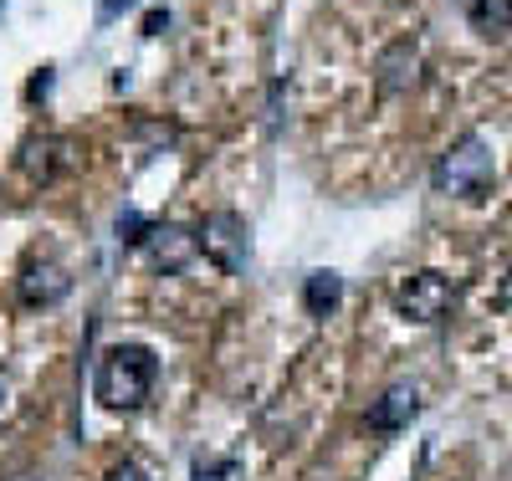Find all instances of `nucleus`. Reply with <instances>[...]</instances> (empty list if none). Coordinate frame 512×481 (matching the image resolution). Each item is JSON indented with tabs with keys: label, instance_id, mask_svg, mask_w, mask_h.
I'll list each match as a JSON object with an SVG mask.
<instances>
[{
	"label": "nucleus",
	"instance_id": "nucleus-19",
	"mask_svg": "<svg viewBox=\"0 0 512 481\" xmlns=\"http://www.w3.org/2000/svg\"><path fill=\"white\" fill-rule=\"evenodd\" d=\"M21 481H31V476H21Z\"/></svg>",
	"mask_w": 512,
	"mask_h": 481
},
{
	"label": "nucleus",
	"instance_id": "nucleus-7",
	"mask_svg": "<svg viewBox=\"0 0 512 481\" xmlns=\"http://www.w3.org/2000/svg\"><path fill=\"white\" fill-rule=\"evenodd\" d=\"M72 292V277L57 267V261H31V267L21 272V302L26 308H52V302H62Z\"/></svg>",
	"mask_w": 512,
	"mask_h": 481
},
{
	"label": "nucleus",
	"instance_id": "nucleus-18",
	"mask_svg": "<svg viewBox=\"0 0 512 481\" xmlns=\"http://www.w3.org/2000/svg\"><path fill=\"white\" fill-rule=\"evenodd\" d=\"M0 405H6V374H0Z\"/></svg>",
	"mask_w": 512,
	"mask_h": 481
},
{
	"label": "nucleus",
	"instance_id": "nucleus-8",
	"mask_svg": "<svg viewBox=\"0 0 512 481\" xmlns=\"http://www.w3.org/2000/svg\"><path fill=\"white\" fill-rule=\"evenodd\" d=\"M144 246H149V256H154L159 272H185L190 256L200 251V246H195V231H185V226H154V236H149Z\"/></svg>",
	"mask_w": 512,
	"mask_h": 481
},
{
	"label": "nucleus",
	"instance_id": "nucleus-17",
	"mask_svg": "<svg viewBox=\"0 0 512 481\" xmlns=\"http://www.w3.org/2000/svg\"><path fill=\"white\" fill-rule=\"evenodd\" d=\"M164 26H169V11H149L144 16V36H159Z\"/></svg>",
	"mask_w": 512,
	"mask_h": 481
},
{
	"label": "nucleus",
	"instance_id": "nucleus-9",
	"mask_svg": "<svg viewBox=\"0 0 512 481\" xmlns=\"http://www.w3.org/2000/svg\"><path fill=\"white\" fill-rule=\"evenodd\" d=\"M338 302H344V277H338V272L318 267V272L303 277V308H308L313 318H328Z\"/></svg>",
	"mask_w": 512,
	"mask_h": 481
},
{
	"label": "nucleus",
	"instance_id": "nucleus-12",
	"mask_svg": "<svg viewBox=\"0 0 512 481\" xmlns=\"http://www.w3.org/2000/svg\"><path fill=\"white\" fill-rule=\"evenodd\" d=\"M154 236V221H144L139 210H123L118 215V241H128V246H144Z\"/></svg>",
	"mask_w": 512,
	"mask_h": 481
},
{
	"label": "nucleus",
	"instance_id": "nucleus-2",
	"mask_svg": "<svg viewBox=\"0 0 512 481\" xmlns=\"http://www.w3.org/2000/svg\"><path fill=\"white\" fill-rule=\"evenodd\" d=\"M497 180V164H492V144L482 134H461L431 169V185L441 195H456V200H482Z\"/></svg>",
	"mask_w": 512,
	"mask_h": 481
},
{
	"label": "nucleus",
	"instance_id": "nucleus-5",
	"mask_svg": "<svg viewBox=\"0 0 512 481\" xmlns=\"http://www.w3.org/2000/svg\"><path fill=\"white\" fill-rule=\"evenodd\" d=\"M420 82V41L415 36H395L390 47L374 62V87L379 93H410Z\"/></svg>",
	"mask_w": 512,
	"mask_h": 481
},
{
	"label": "nucleus",
	"instance_id": "nucleus-15",
	"mask_svg": "<svg viewBox=\"0 0 512 481\" xmlns=\"http://www.w3.org/2000/svg\"><path fill=\"white\" fill-rule=\"evenodd\" d=\"M139 0H98V21H118L123 11H134Z\"/></svg>",
	"mask_w": 512,
	"mask_h": 481
},
{
	"label": "nucleus",
	"instance_id": "nucleus-14",
	"mask_svg": "<svg viewBox=\"0 0 512 481\" xmlns=\"http://www.w3.org/2000/svg\"><path fill=\"white\" fill-rule=\"evenodd\" d=\"M236 466L231 461H216V466H205V461H195V471H190V481H226Z\"/></svg>",
	"mask_w": 512,
	"mask_h": 481
},
{
	"label": "nucleus",
	"instance_id": "nucleus-10",
	"mask_svg": "<svg viewBox=\"0 0 512 481\" xmlns=\"http://www.w3.org/2000/svg\"><path fill=\"white\" fill-rule=\"evenodd\" d=\"M57 154H67L62 139H52V134H31V139L21 144V169L31 174V180H52L57 164H62Z\"/></svg>",
	"mask_w": 512,
	"mask_h": 481
},
{
	"label": "nucleus",
	"instance_id": "nucleus-1",
	"mask_svg": "<svg viewBox=\"0 0 512 481\" xmlns=\"http://www.w3.org/2000/svg\"><path fill=\"white\" fill-rule=\"evenodd\" d=\"M154 374H159V359L149 343H113L103 348V359L93 369V400L113 415H134L154 395Z\"/></svg>",
	"mask_w": 512,
	"mask_h": 481
},
{
	"label": "nucleus",
	"instance_id": "nucleus-3",
	"mask_svg": "<svg viewBox=\"0 0 512 481\" xmlns=\"http://www.w3.org/2000/svg\"><path fill=\"white\" fill-rule=\"evenodd\" d=\"M195 246H200V256L210 261V267L226 272V277L246 272V261H251V231H246V221L236 210H210L195 226Z\"/></svg>",
	"mask_w": 512,
	"mask_h": 481
},
{
	"label": "nucleus",
	"instance_id": "nucleus-6",
	"mask_svg": "<svg viewBox=\"0 0 512 481\" xmlns=\"http://www.w3.org/2000/svg\"><path fill=\"white\" fill-rule=\"evenodd\" d=\"M415 415H420V389H415L410 379L379 389V400H369V430H379V435L405 430Z\"/></svg>",
	"mask_w": 512,
	"mask_h": 481
},
{
	"label": "nucleus",
	"instance_id": "nucleus-16",
	"mask_svg": "<svg viewBox=\"0 0 512 481\" xmlns=\"http://www.w3.org/2000/svg\"><path fill=\"white\" fill-rule=\"evenodd\" d=\"M497 308H502V313H512V267H507V277L497 282Z\"/></svg>",
	"mask_w": 512,
	"mask_h": 481
},
{
	"label": "nucleus",
	"instance_id": "nucleus-11",
	"mask_svg": "<svg viewBox=\"0 0 512 481\" xmlns=\"http://www.w3.org/2000/svg\"><path fill=\"white\" fill-rule=\"evenodd\" d=\"M466 21H472L477 36L502 41L512 31V0H466Z\"/></svg>",
	"mask_w": 512,
	"mask_h": 481
},
{
	"label": "nucleus",
	"instance_id": "nucleus-4",
	"mask_svg": "<svg viewBox=\"0 0 512 481\" xmlns=\"http://www.w3.org/2000/svg\"><path fill=\"white\" fill-rule=\"evenodd\" d=\"M456 297H461V287H456L446 272H415V277H405L400 292H395V313H400L405 323L436 328V323H446V318L456 313Z\"/></svg>",
	"mask_w": 512,
	"mask_h": 481
},
{
	"label": "nucleus",
	"instance_id": "nucleus-13",
	"mask_svg": "<svg viewBox=\"0 0 512 481\" xmlns=\"http://www.w3.org/2000/svg\"><path fill=\"white\" fill-rule=\"evenodd\" d=\"M103 481H154V476H149V471H144L139 461H118V466H113V471H108Z\"/></svg>",
	"mask_w": 512,
	"mask_h": 481
}]
</instances>
